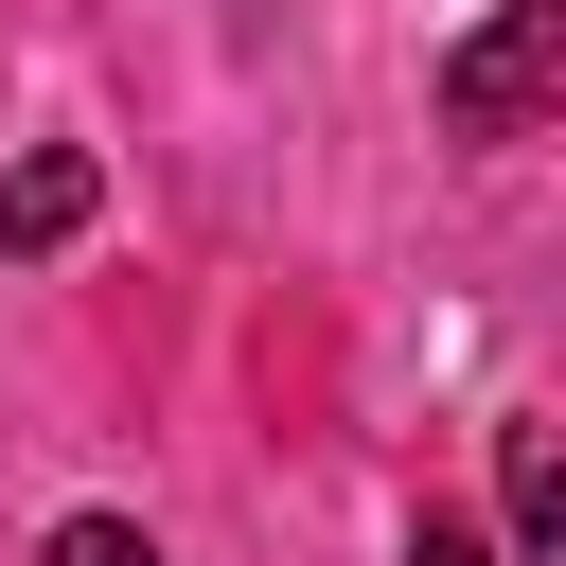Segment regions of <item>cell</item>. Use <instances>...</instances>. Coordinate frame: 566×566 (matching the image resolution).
<instances>
[{
    "label": "cell",
    "mask_w": 566,
    "mask_h": 566,
    "mask_svg": "<svg viewBox=\"0 0 566 566\" xmlns=\"http://www.w3.org/2000/svg\"><path fill=\"white\" fill-rule=\"evenodd\" d=\"M88 195H106V177H88V142H35V159L0 177V265H53V248L88 230Z\"/></svg>",
    "instance_id": "2"
},
{
    "label": "cell",
    "mask_w": 566,
    "mask_h": 566,
    "mask_svg": "<svg viewBox=\"0 0 566 566\" xmlns=\"http://www.w3.org/2000/svg\"><path fill=\"white\" fill-rule=\"evenodd\" d=\"M513 548L566 566V424H513Z\"/></svg>",
    "instance_id": "3"
},
{
    "label": "cell",
    "mask_w": 566,
    "mask_h": 566,
    "mask_svg": "<svg viewBox=\"0 0 566 566\" xmlns=\"http://www.w3.org/2000/svg\"><path fill=\"white\" fill-rule=\"evenodd\" d=\"M548 106H566V0H495L442 53V142H531Z\"/></svg>",
    "instance_id": "1"
},
{
    "label": "cell",
    "mask_w": 566,
    "mask_h": 566,
    "mask_svg": "<svg viewBox=\"0 0 566 566\" xmlns=\"http://www.w3.org/2000/svg\"><path fill=\"white\" fill-rule=\"evenodd\" d=\"M35 566H159V531H142V513H71Z\"/></svg>",
    "instance_id": "4"
},
{
    "label": "cell",
    "mask_w": 566,
    "mask_h": 566,
    "mask_svg": "<svg viewBox=\"0 0 566 566\" xmlns=\"http://www.w3.org/2000/svg\"><path fill=\"white\" fill-rule=\"evenodd\" d=\"M407 566H495V548H478L460 513H424V531H407Z\"/></svg>",
    "instance_id": "5"
}]
</instances>
